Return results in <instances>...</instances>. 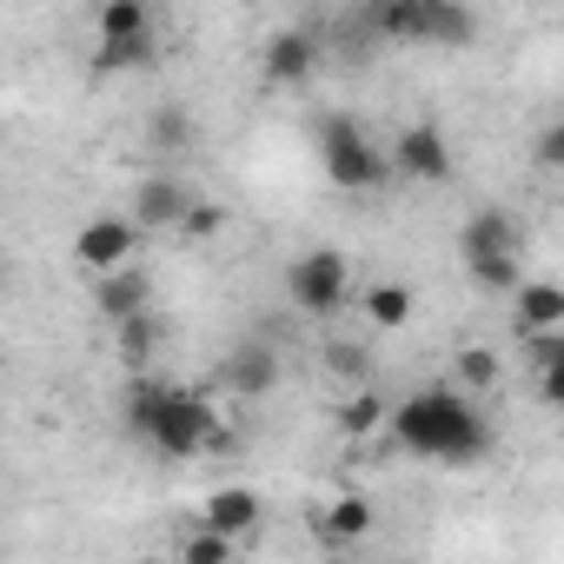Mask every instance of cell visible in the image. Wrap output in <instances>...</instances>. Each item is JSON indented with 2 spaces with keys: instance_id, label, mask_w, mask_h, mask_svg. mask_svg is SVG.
Wrapping results in <instances>:
<instances>
[{
  "instance_id": "1",
  "label": "cell",
  "mask_w": 564,
  "mask_h": 564,
  "mask_svg": "<svg viewBox=\"0 0 564 564\" xmlns=\"http://www.w3.org/2000/svg\"><path fill=\"white\" fill-rule=\"evenodd\" d=\"M392 438L399 452L425 458V465H471L491 452V425L485 412L458 392V386H419L392 405Z\"/></svg>"
},
{
  "instance_id": "2",
  "label": "cell",
  "mask_w": 564,
  "mask_h": 564,
  "mask_svg": "<svg viewBox=\"0 0 564 564\" xmlns=\"http://www.w3.org/2000/svg\"><path fill=\"white\" fill-rule=\"evenodd\" d=\"M319 173L339 186V193H372L392 180V153L352 120V113H326L319 120Z\"/></svg>"
},
{
  "instance_id": "3",
  "label": "cell",
  "mask_w": 564,
  "mask_h": 564,
  "mask_svg": "<svg viewBox=\"0 0 564 564\" xmlns=\"http://www.w3.org/2000/svg\"><path fill=\"white\" fill-rule=\"evenodd\" d=\"M147 445H153L160 458H206V452H219V445H226V419H219V405H213L206 392L173 386V399L160 405V419H153Z\"/></svg>"
},
{
  "instance_id": "4",
  "label": "cell",
  "mask_w": 564,
  "mask_h": 564,
  "mask_svg": "<svg viewBox=\"0 0 564 564\" xmlns=\"http://www.w3.org/2000/svg\"><path fill=\"white\" fill-rule=\"evenodd\" d=\"M346 286H352V259L339 246H313V252H300L286 265V300L306 319H333L346 306Z\"/></svg>"
},
{
  "instance_id": "5",
  "label": "cell",
  "mask_w": 564,
  "mask_h": 564,
  "mask_svg": "<svg viewBox=\"0 0 564 564\" xmlns=\"http://www.w3.org/2000/svg\"><path fill=\"white\" fill-rule=\"evenodd\" d=\"M326 61V28L313 21H293V28H279L265 34V54H259V80L265 87H306Z\"/></svg>"
},
{
  "instance_id": "6",
  "label": "cell",
  "mask_w": 564,
  "mask_h": 564,
  "mask_svg": "<svg viewBox=\"0 0 564 564\" xmlns=\"http://www.w3.org/2000/svg\"><path fill=\"white\" fill-rule=\"evenodd\" d=\"M133 246H140V226L120 219V213H100L74 232V265L87 279H107V272H127L133 265Z\"/></svg>"
},
{
  "instance_id": "7",
  "label": "cell",
  "mask_w": 564,
  "mask_h": 564,
  "mask_svg": "<svg viewBox=\"0 0 564 564\" xmlns=\"http://www.w3.org/2000/svg\"><path fill=\"white\" fill-rule=\"evenodd\" d=\"M386 153H392V173H399V180H425V186L452 180V140H445L438 120H412V127H399V140H392Z\"/></svg>"
},
{
  "instance_id": "8",
  "label": "cell",
  "mask_w": 564,
  "mask_h": 564,
  "mask_svg": "<svg viewBox=\"0 0 564 564\" xmlns=\"http://www.w3.org/2000/svg\"><path fill=\"white\" fill-rule=\"evenodd\" d=\"M94 313H100L113 333H120V326H133V319H147V313H160V306H153V279H147L140 265L94 279Z\"/></svg>"
},
{
  "instance_id": "9",
  "label": "cell",
  "mask_w": 564,
  "mask_h": 564,
  "mask_svg": "<svg viewBox=\"0 0 564 564\" xmlns=\"http://www.w3.org/2000/svg\"><path fill=\"white\" fill-rule=\"evenodd\" d=\"M458 252H465V265H478V259H518L524 252V232H518V219L505 206H478L458 226Z\"/></svg>"
},
{
  "instance_id": "10",
  "label": "cell",
  "mask_w": 564,
  "mask_h": 564,
  "mask_svg": "<svg viewBox=\"0 0 564 564\" xmlns=\"http://www.w3.org/2000/svg\"><path fill=\"white\" fill-rule=\"evenodd\" d=\"M186 213H193V193H186L173 173H153V180L133 186V226H140V232H180Z\"/></svg>"
},
{
  "instance_id": "11",
  "label": "cell",
  "mask_w": 564,
  "mask_h": 564,
  "mask_svg": "<svg viewBox=\"0 0 564 564\" xmlns=\"http://www.w3.org/2000/svg\"><path fill=\"white\" fill-rule=\"evenodd\" d=\"M511 326H518L524 346L564 333V286H557V279H524V286L511 293Z\"/></svg>"
},
{
  "instance_id": "12",
  "label": "cell",
  "mask_w": 564,
  "mask_h": 564,
  "mask_svg": "<svg viewBox=\"0 0 564 564\" xmlns=\"http://www.w3.org/2000/svg\"><path fill=\"white\" fill-rule=\"evenodd\" d=\"M219 386H226V392H239V399H265V392L279 386V352H272L265 339L232 346V352L219 359Z\"/></svg>"
},
{
  "instance_id": "13",
  "label": "cell",
  "mask_w": 564,
  "mask_h": 564,
  "mask_svg": "<svg viewBox=\"0 0 564 564\" xmlns=\"http://www.w3.org/2000/svg\"><path fill=\"white\" fill-rule=\"evenodd\" d=\"M259 518H265V498L259 491H246V485H219V491H206V505H199V524L206 531H219V538H252L259 531Z\"/></svg>"
},
{
  "instance_id": "14",
  "label": "cell",
  "mask_w": 564,
  "mask_h": 564,
  "mask_svg": "<svg viewBox=\"0 0 564 564\" xmlns=\"http://www.w3.org/2000/svg\"><path fill=\"white\" fill-rule=\"evenodd\" d=\"M366 531H372V498H352L346 491V498H333V505L313 511V538L326 544V557H346Z\"/></svg>"
},
{
  "instance_id": "15",
  "label": "cell",
  "mask_w": 564,
  "mask_h": 564,
  "mask_svg": "<svg viewBox=\"0 0 564 564\" xmlns=\"http://www.w3.org/2000/svg\"><path fill=\"white\" fill-rule=\"evenodd\" d=\"M166 399H173V379H166V372H133V379H127V392H120V419H127V432H133V438H147Z\"/></svg>"
},
{
  "instance_id": "16",
  "label": "cell",
  "mask_w": 564,
  "mask_h": 564,
  "mask_svg": "<svg viewBox=\"0 0 564 564\" xmlns=\"http://www.w3.org/2000/svg\"><path fill=\"white\" fill-rule=\"evenodd\" d=\"M160 346H166V319H160V313H147V319H133V326L113 333V352H120L127 379H133V372H153V366H160Z\"/></svg>"
},
{
  "instance_id": "17",
  "label": "cell",
  "mask_w": 564,
  "mask_h": 564,
  "mask_svg": "<svg viewBox=\"0 0 564 564\" xmlns=\"http://www.w3.org/2000/svg\"><path fill=\"white\" fill-rule=\"evenodd\" d=\"M94 34L100 41H147V34H160V21H153L147 0H100V8H94Z\"/></svg>"
},
{
  "instance_id": "18",
  "label": "cell",
  "mask_w": 564,
  "mask_h": 564,
  "mask_svg": "<svg viewBox=\"0 0 564 564\" xmlns=\"http://www.w3.org/2000/svg\"><path fill=\"white\" fill-rule=\"evenodd\" d=\"M319 366H326L339 386H352V392L372 386V346H366V339H326V346H319Z\"/></svg>"
},
{
  "instance_id": "19",
  "label": "cell",
  "mask_w": 564,
  "mask_h": 564,
  "mask_svg": "<svg viewBox=\"0 0 564 564\" xmlns=\"http://www.w3.org/2000/svg\"><path fill=\"white\" fill-rule=\"evenodd\" d=\"M471 41H478L471 8H458V0H432V14H425V47H471Z\"/></svg>"
},
{
  "instance_id": "20",
  "label": "cell",
  "mask_w": 564,
  "mask_h": 564,
  "mask_svg": "<svg viewBox=\"0 0 564 564\" xmlns=\"http://www.w3.org/2000/svg\"><path fill=\"white\" fill-rule=\"evenodd\" d=\"M412 286H399V279H379V286L366 293V319H372V333H399V326H412Z\"/></svg>"
},
{
  "instance_id": "21",
  "label": "cell",
  "mask_w": 564,
  "mask_h": 564,
  "mask_svg": "<svg viewBox=\"0 0 564 564\" xmlns=\"http://www.w3.org/2000/svg\"><path fill=\"white\" fill-rule=\"evenodd\" d=\"M524 352H531V366H538V399H544L551 412H564V333L531 339Z\"/></svg>"
},
{
  "instance_id": "22",
  "label": "cell",
  "mask_w": 564,
  "mask_h": 564,
  "mask_svg": "<svg viewBox=\"0 0 564 564\" xmlns=\"http://www.w3.org/2000/svg\"><path fill=\"white\" fill-rule=\"evenodd\" d=\"M339 432L346 438H372V432H392V405L366 386V392H352L346 405H339Z\"/></svg>"
},
{
  "instance_id": "23",
  "label": "cell",
  "mask_w": 564,
  "mask_h": 564,
  "mask_svg": "<svg viewBox=\"0 0 564 564\" xmlns=\"http://www.w3.org/2000/svg\"><path fill=\"white\" fill-rule=\"evenodd\" d=\"M160 61V34L147 41H100L94 47V74H133V67H153Z\"/></svg>"
},
{
  "instance_id": "24",
  "label": "cell",
  "mask_w": 564,
  "mask_h": 564,
  "mask_svg": "<svg viewBox=\"0 0 564 564\" xmlns=\"http://www.w3.org/2000/svg\"><path fill=\"white\" fill-rule=\"evenodd\" d=\"M452 379H458V392H491V386L505 379V366H498L491 346H465V352L452 359Z\"/></svg>"
},
{
  "instance_id": "25",
  "label": "cell",
  "mask_w": 564,
  "mask_h": 564,
  "mask_svg": "<svg viewBox=\"0 0 564 564\" xmlns=\"http://www.w3.org/2000/svg\"><path fill=\"white\" fill-rule=\"evenodd\" d=\"M147 140H153L160 153H180V147L193 140V113H186L180 100H166V107H153V113H147Z\"/></svg>"
},
{
  "instance_id": "26",
  "label": "cell",
  "mask_w": 564,
  "mask_h": 564,
  "mask_svg": "<svg viewBox=\"0 0 564 564\" xmlns=\"http://www.w3.org/2000/svg\"><path fill=\"white\" fill-rule=\"evenodd\" d=\"M173 564H232V538H219V531L193 524V531L180 538V557H173Z\"/></svg>"
},
{
  "instance_id": "27",
  "label": "cell",
  "mask_w": 564,
  "mask_h": 564,
  "mask_svg": "<svg viewBox=\"0 0 564 564\" xmlns=\"http://www.w3.org/2000/svg\"><path fill=\"white\" fill-rule=\"evenodd\" d=\"M465 272H471L478 293H518V286H524V265H518V259H478V265H465Z\"/></svg>"
},
{
  "instance_id": "28",
  "label": "cell",
  "mask_w": 564,
  "mask_h": 564,
  "mask_svg": "<svg viewBox=\"0 0 564 564\" xmlns=\"http://www.w3.org/2000/svg\"><path fill=\"white\" fill-rule=\"evenodd\" d=\"M531 166L551 173V180H564V120H544V127H538V140H531Z\"/></svg>"
},
{
  "instance_id": "29",
  "label": "cell",
  "mask_w": 564,
  "mask_h": 564,
  "mask_svg": "<svg viewBox=\"0 0 564 564\" xmlns=\"http://www.w3.org/2000/svg\"><path fill=\"white\" fill-rule=\"evenodd\" d=\"M180 232H186V239H219V232H226V206H219V199H193V213H186Z\"/></svg>"
},
{
  "instance_id": "30",
  "label": "cell",
  "mask_w": 564,
  "mask_h": 564,
  "mask_svg": "<svg viewBox=\"0 0 564 564\" xmlns=\"http://www.w3.org/2000/svg\"><path fill=\"white\" fill-rule=\"evenodd\" d=\"M319 564H352V557H319Z\"/></svg>"
},
{
  "instance_id": "31",
  "label": "cell",
  "mask_w": 564,
  "mask_h": 564,
  "mask_svg": "<svg viewBox=\"0 0 564 564\" xmlns=\"http://www.w3.org/2000/svg\"><path fill=\"white\" fill-rule=\"evenodd\" d=\"M133 564H166V557H133Z\"/></svg>"
}]
</instances>
